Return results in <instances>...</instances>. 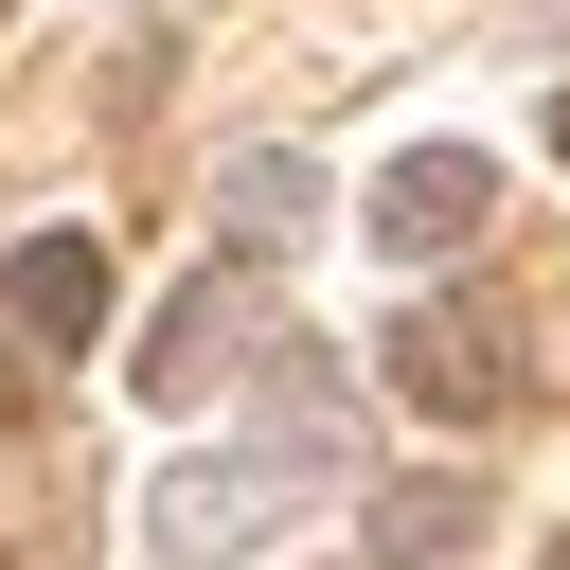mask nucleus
<instances>
[{
  "label": "nucleus",
  "instance_id": "obj_1",
  "mask_svg": "<svg viewBox=\"0 0 570 570\" xmlns=\"http://www.w3.org/2000/svg\"><path fill=\"white\" fill-rule=\"evenodd\" d=\"M321 481H338L321 428H267V445H232V463H160V481H142V552H160V570H214V552H249L285 499H321Z\"/></svg>",
  "mask_w": 570,
  "mask_h": 570
},
{
  "label": "nucleus",
  "instance_id": "obj_2",
  "mask_svg": "<svg viewBox=\"0 0 570 570\" xmlns=\"http://www.w3.org/2000/svg\"><path fill=\"white\" fill-rule=\"evenodd\" d=\"M392 392H410V410H445V428H499L517 356H499L463 303H410V321H392Z\"/></svg>",
  "mask_w": 570,
  "mask_h": 570
},
{
  "label": "nucleus",
  "instance_id": "obj_3",
  "mask_svg": "<svg viewBox=\"0 0 570 570\" xmlns=\"http://www.w3.org/2000/svg\"><path fill=\"white\" fill-rule=\"evenodd\" d=\"M481 214H499V160H481V142H410V160L374 178V232H392L410 267H428V249H463Z\"/></svg>",
  "mask_w": 570,
  "mask_h": 570
},
{
  "label": "nucleus",
  "instance_id": "obj_4",
  "mask_svg": "<svg viewBox=\"0 0 570 570\" xmlns=\"http://www.w3.org/2000/svg\"><path fill=\"white\" fill-rule=\"evenodd\" d=\"M0 303H18L36 356H89V338H107V249H89V232H36V249L0 267Z\"/></svg>",
  "mask_w": 570,
  "mask_h": 570
},
{
  "label": "nucleus",
  "instance_id": "obj_5",
  "mask_svg": "<svg viewBox=\"0 0 570 570\" xmlns=\"http://www.w3.org/2000/svg\"><path fill=\"white\" fill-rule=\"evenodd\" d=\"M214 214H232V249H267V232H285V249H303V214H321V160H303V142H249V160H232V196H214Z\"/></svg>",
  "mask_w": 570,
  "mask_h": 570
},
{
  "label": "nucleus",
  "instance_id": "obj_6",
  "mask_svg": "<svg viewBox=\"0 0 570 570\" xmlns=\"http://www.w3.org/2000/svg\"><path fill=\"white\" fill-rule=\"evenodd\" d=\"M232 303H249V285H196V303L142 338V392H160V410H196V392H214V356H232Z\"/></svg>",
  "mask_w": 570,
  "mask_h": 570
},
{
  "label": "nucleus",
  "instance_id": "obj_7",
  "mask_svg": "<svg viewBox=\"0 0 570 570\" xmlns=\"http://www.w3.org/2000/svg\"><path fill=\"white\" fill-rule=\"evenodd\" d=\"M374 534H392V570H428V552H463V534H481V481H392V499H374Z\"/></svg>",
  "mask_w": 570,
  "mask_h": 570
},
{
  "label": "nucleus",
  "instance_id": "obj_8",
  "mask_svg": "<svg viewBox=\"0 0 570 570\" xmlns=\"http://www.w3.org/2000/svg\"><path fill=\"white\" fill-rule=\"evenodd\" d=\"M0 428H18V356H0Z\"/></svg>",
  "mask_w": 570,
  "mask_h": 570
},
{
  "label": "nucleus",
  "instance_id": "obj_9",
  "mask_svg": "<svg viewBox=\"0 0 570 570\" xmlns=\"http://www.w3.org/2000/svg\"><path fill=\"white\" fill-rule=\"evenodd\" d=\"M552 142H570V107H552Z\"/></svg>",
  "mask_w": 570,
  "mask_h": 570
}]
</instances>
